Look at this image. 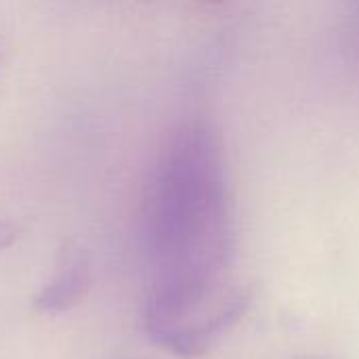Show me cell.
Segmentation results:
<instances>
[{
	"label": "cell",
	"instance_id": "1",
	"mask_svg": "<svg viewBox=\"0 0 359 359\" xmlns=\"http://www.w3.org/2000/svg\"><path fill=\"white\" fill-rule=\"evenodd\" d=\"M149 288L143 328L162 345L210 328L252 294L233 278L236 210L219 133L179 126L151 168L141 210Z\"/></svg>",
	"mask_w": 359,
	"mask_h": 359
},
{
	"label": "cell",
	"instance_id": "2",
	"mask_svg": "<svg viewBox=\"0 0 359 359\" xmlns=\"http://www.w3.org/2000/svg\"><path fill=\"white\" fill-rule=\"evenodd\" d=\"M93 284V261L86 248L67 244L61 248L48 280L40 286L34 309L38 313L57 316L74 309L88 294Z\"/></svg>",
	"mask_w": 359,
	"mask_h": 359
},
{
	"label": "cell",
	"instance_id": "3",
	"mask_svg": "<svg viewBox=\"0 0 359 359\" xmlns=\"http://www.w3.org/2000/svg\"><path fill=\"white\" fill-rule=\"evenodd\" d=\"M17 236H19V227L8 219H0V252L11 248L15 244Z\"/></svg>",
	"mask_w": 359,
	"mask_h": 359
}]
</instances>
